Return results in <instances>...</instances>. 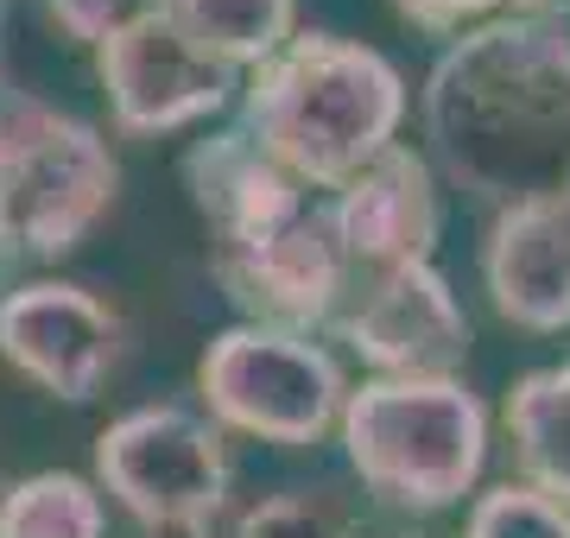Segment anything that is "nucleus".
Wrapping results in <instances>:
<instances>
[{"mask_svg": "<svg viewBox=\"0 0 570 538\" xmlns=\"http://www.w3.org/2000/svg\"><path fill=\"white\" fill-rule=\"evenodd\" d=\"M20 260V241H13V209H7V185H0V279H7V267Z\"/></svg>", "mask_w": 570, "mask_h": 538, "instance_id": "nucleus-21", "label": "nucleus"}, {"mask_svg": "<svg viewBox=\"0 0 570 538\" xmlns=\"http://www.w3.org/2000/svg\"><path fill=\"white\" fill-rule=\"evenodd\" d=\"M235 538H355V519H348L330 495L285 488V495L254 500V507L235 519Z\"/></svg>", "mask_w": 570, "mask_h": 538, "instance_id": "nucleus-18", "label": "nucleus"}, {"mask_svg": "<svg viewBox=\"0 0 570 538\" xmlns=\"http://www.w3.org/2000/svg\"><path fill=\"white\" fill-rule=\"evenodd\" d=\"M336 336L381 380H456L469 355V311L438 267L374 272L362 305L336 317Z\"/></svg>", "mask_w": 570, "mask_h": 538, "instance_id": "nucleus-9", "label": "nucleus"}, {"mask_svg": "<svg viewBox=\"0 0 570 538\" xmlns=\"http://www.w3.org/2000/svg\"><path fill=\"white\" fill-rule=\"evenodd\" d=\"M197 387L216 425L261 444H317L330 425H343L348 406L336 355L298 330H266V323H235L216 336L204 349Z\"/></svg>", "mask_w": 570, "mask_h": 538, "instance_id": "nucleus-5", "label": "nucleus"}, {"mask_svg": "<svg viewBox=\"0 0 570 538\" xmlns=\"http://www.w3.org/2000/svg\"><path fill=\"white\" fill-rule=\"evenodd\" d=\"M425 140L450 185L494 209L570 190V32L564 20L469 26L425 77Z\"/></svg>", "mask_w": 570, "mask_h": 538, "instance_id": "nucleus-1", "label": "nucleus"}, {"mask_svg": "<svg viewBox=\"0 0 570 538\" xmlns=\"http://www.w3.org/2000/svg\"><path fill=\"white\" fill-rule=\"evenodd\" d=\"M165 13L204 44L209 58L235 63V70H261L298 39V0H165Z\"/></svg>", "mask_w": 570, "mask_h": 538, "instance_id": "nucleus-15", "label": "nucleus"}, {"mask_svg": "<svg viewBox=\"0 0 570 538\" xmlns=\"http://www.w3.org/2000/svg\"><path fill=\"white\" fill-rule=\"evenodd\" d=\"M184 185H190V203L204 209L216 248L261 241L305 209V185L247 127H223V133L190 146L184 152Z\"/></svg>", "mask_w": 570, "mask_h": 538, "instance_id": "nucleus-13", "label": "nucleus"}, {"mask_svg": "<svg viewBox=\"0 0 570 538\" xmlns=\"http://www.w3.org/2000/svg\"><path fill=\"white\" fill-rule=\"evenodd\" d=\"M96 476L140 526H209L228 500V450L216 418L140 406L96 437Z\"/></svg>", "mask_w": 570, "mask_h": 538, "instance_id": "nucleus-6", "label": "nucleus"}, {"mask_svg": "<svg viewBox=\"0 0 570 538\" xmlns=\"http://www.w3.org/2000/svg\"><path fill=\"white\" fill-rule=\"evenodd\" d=\"M463 538H570V507H558L527 481H501L469 507Z\"/></svg>", "mask_w": 570, "mask_h": 538, "instance_id": "nucleus-17", "label": "nucleus"}, {"mask_svg": "<svg viewBox=\"0 0 570 538\" xmlns=\"http://www.w3.org/2000/svg\"><path fill=\"white\" fill-rule=\"evenodd\" d=\"M51 7V20L70 32L77 44H115L121 32H134L140 20H153V13H165V0H45Z\"/></svg>", "mask_w": 570, "mask_h": 538, "instance_id": "nucleus-19", "label": "nucleus"}, {"mask_svg": "<svg viewBox=\"0 0 570 538\" xmlns=\"http://www.w3.org/2000/svg\"><path fill=\"white\" fill-rule=\"evenodd\" d=\"M508 437L520 481L570 507V361L520 373L508 393Z\"/></svg>", "mask_w": 570, "mask_h": 538, "instance_id": "nucleus-14", "label": "nucleus"}, {"mask_svg": "<svg viewBox=\"0 0 570 538\" xmlns=\"http://www.w3.org/2000/svg\"><path fill=\"white\" fill-rule=\"evenodd\" d=\"M348 469L406 514L463 500L489 456V412L463 380H367L343 406Z\"/></svg>", "mask_w": 570, "mask_h": 538, "instance_id": "nucleus-3", "label": "nucleus"}, {"mask_svg": "<svg viewBox=\"0 0 570 538\" xmlns=\"http://www.w3.org/2000/svg\"><path fill=\"white\" fill-rule=\"evenodd\" d=\"M7 500H13V488H7V476H0V514H7Z\"/></svg>", "mask_w": 570, "mask_h": 538, "instance_id": "nucleus-24", "label": "nucleus"}, {"mask_svg": "<svg viewBox=\"0 0 570 538\" xmlns=\"http://www.w3.org/2000/svg\"><path fill=\"white\" fill-rule=\"evenodd\" d=\"M393 7H400L412 26H425V32H456L463 20L489 13V7H501V0H393Z\"/></svg>", "mask_w": 570, "mask_h": 538, "instance_id": "nucleus-20", "label": "nucleus"}, {"mask_svg": "<svg viewBox=\"0 0 570 538\" xmlns=\"http://www.w3.org/2000/svg\"><path fill=\"white\" fill-rule=\"evenodd\" d=\"M0 185L20 260H58L115 203V152L89 121L0 89Z\"/></svg>", "mask_w": 570, "mask_h": 538, "instance_id": "nucleus-4", "label": "nucleus"}, {"mask_svg": "<svg viewBox=\"0 0 570 538\" xmlns=\"http://www.w3.org/2000/svg\"><path fill=\"white\" fill-rule=\"evenodd\" d=\"M406 83L381 51L330 32H298L273 63L247 77L242 127L298 185L343 190L387 146H400Z\"/></svg>", "mask_w": 570, "mask_h": 538, "instance_id": "nucleus-2", "label": "nucleus"}, {"mask_svg": "<svg viewBox=\"0 0 570 538\" xmlns=\"http://www.w3.org/2000/svg\"><path fill=\"white\" fill-rule=\"evenodd\" d=\"M0 538H102V495L63 469L26 476L0 514Z\"/></svg>", "mask_w": 570, "mask_h": 538, "instance_id": "nucleus-16", "label": "nucleus"}, {"mask_svg": "<svg viewBox=\"0 0 570 538\" xmlns=\"http://www.w3.org/2000/svg\"><path fill=\"white\" fill-rule=\"evenodd\" d=\"M146 538H209V526H146Z\"/></svg>", "mask_w": 570, "mask_h": 538, "instance_id": "nucleus-23", "label": "nucleus"}, {"mask_svg": "<svg viewBox=\"0 0 570 538\" xmlns=\"http://www.w3.org/2000/svg\"><path fill=\"white\" fill-rule=\"evenodd\" d=\"M482 279H489L494 311L513 330H570V190H551V197H532L494 216Z\"/></svg>", "mask_w": 570, "mask_h": 538, "instance_id": "nucleus-11", "label": "nucleus"}, {"mask_svg": "<svg viewBox=\"0 0 570 538\" xmlns=\"http://www.w3.org/2000/svg\"><path fill=\"white\" fill-rule=\"evenodd\" d=\"M209 267H216V286L228 291V305H235L247 323L311 336L317 323L336 317V298H343L355 260H348V248H343L336 216L305 203L292 222L261 235V241L216 248Z\"/></svg>", "mask_w": 570, "mask_h": 538, "instance_id": "nucleus-7", "label": "nucleus"}, {"mask_svg": "<svg viewBox=\"0 0 570 538\" xmlns=\"http://www.w3.org/2000/svg\"><path fill=\"white\" fill-rule=\"evenodd\" d=\"M343 248L355 267L393 272V267H425L438 241V185L431 159L412 146H387L362 178H348L330 203Z\"/></svg>", "mask_w": 570, "mask_h": 538, "instance_id": "nucleus-12", "label": "nucleus"}, {"mask_svg": "<svg viewBox=\"0 0 570 538\" xmlns=\"http://www.w3.org/2000/svg\"><path fill=\"white\" fill-rule=\"evenodd\" d=\"M96 70H102L108 108H115L121 133H171V127L209 121L242 89V70L209 58L171 13H153L115 44H102Z\"/></svg>", "mask_w": 570, "mask_h": 538, "instance_id": "nucleus-8", "label": "nucleus"}, {"mask_svg": "<svg viewBox=\"0 0 570 538\" xmlns=\"http://www.w3.org/2000/svg\"><path fill=\"white\" fill-rule=\"evenodd\" d=\"M0 355L51 399L82 406V399L102 393V380L115 373L121 317L108 311L96 291L39 279V286H20L0 298Z\"/></svg>", "mask_w": 570, "mask_h": 538, "instance_id": "nucleus-10", "label": "nucleus"}, {"mask_svg": "<svg viewBox=\"0 0 570 538\" xmlns=\"http://www.w3.org/2000/svg\"><path fill=\"white\" fill-rule=\"evenodd\" d=\"M513 13H527V20H564L570 0H508Z\"/></svg>", "mask_w": 570, "mask_h": 538, "instance_id": "nucleus-22", "label": "nucleus"}]
</instances>
